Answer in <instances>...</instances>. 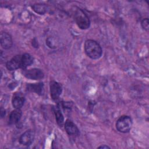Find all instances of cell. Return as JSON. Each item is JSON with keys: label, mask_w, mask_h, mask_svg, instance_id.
I'll return each instance as SVG.
<instances>
[{"label": "cell", "mask_w": 149, "mask_h": 149, "mask_svg": "<svg viewBox=\"0 0 149 149\" xmlns=\"http://www.w3.org/2000/svg\"><path fill=\"white\" fill-rule=\"evenodd\" d=\"M22 73L24 77L31 80H40L42 79L44 74L41 69L38 68H33L30 69H24Z\"/></svg>", "instance_id": "277c9868"}, {"label": "cell", "mask_w": 149, "mask_h": 149, "mask_svg": "<svg viewBox=\"0 0 149 149\" xmlns=\"http://www.w3.org/2000/svg\"><path fill=\"white\" fill-rule=\"evenodd\" d=\"M98 148H110V147L109 146H108L103 145V146H101L98 147Z\"/></svg>", "instance_id": "d6986e66"}, {"label": "cell", "mask_w": 149, "mask_h": 149, "mask_svg": "<svg viewBox=\"0 0 149 149\" xmlns=\"http://www.w3.org/2000/svg\"><path fill=\"white\" fill-rule=\"evenodd\" d=\"M32 45L33 46H34V47L37 48L38 47V42H37V40L36 38H34L32 41Z\"/></svg>", "instance_id": "e0dca14e"}, {"label": "cell", "mask_w": 149, "mask_h": 149, "mask_svg": "<svg viewBox=\"0 0 149 149\" xmlns=\"http://www.w3.org/2000/svg\"><path fill=\"white\" fill-rule=\"evenodd\" d=\"M21 55H16L8 61L6 63V67L9 70H15L21 67Z\"/></svg>", "instance_id": "ba28073f"}, {"label": "cell", "mask_w": 149, "mask_h": 149, "mask_svg": "<svg viewBox=\"0 0 149 149\" xmlns=\"http://www.w3.org/2000/svg\"><path fill=\"white\" fill-rule=\"evenodd\" d=\"M141 27L143 29H144L146 31H148L149 29V21L148 18H144L142 20L141 22Z\"/></svg>", "instance_id": "2e32d148"}, {"label": "cell", "mask_w": 149, "mask_h": 149, "mask_svg": "<svg viewBox=\"0 0 149 149\" xmlns=\"http://www.w3.org/2000/svg\"><path fill=\"white\" fill-rule=\"evenodd\" d=\"M33 63V58L30 54L28 53H25L22 55L20 68L22 70L26 69L28 66H30Z\"/></svg>", "instance_id": "5bb4252c"}, {"label": "cell", "mask_w": 149, "mask_h": 149, "mask_svg": "<svg viewBox=\"0 0 149 149\" xmlns=\"http://www.w3.org/2000/svg\"><path fill=\"white\" fill-rule=\"evenodd\" d=\"M52 109H53V111L55 116V119L58 125L60 127H62L64 125V117L61 112L59 105L58 104V105L54 107Z\"/></svg>", "instance_id": "4fadbf2b"}, {"label": "cell", "mask_w": 149, "mask_h": 149, "mask_svg": "<svg viewBox=\"0 0 149 149\" xmlns=\"http://www.w3.org/2000/svg\"><path fill=\"white\" fill-rule=\"evenodd\" d=\"M64 126L66 133L70 136H77L80 133L77 126L70 119H66L64 123Z\"/></svg>", "instance_id": "9c48e42d"}, {"label": "cell", "mask_w": 149, "mask_h": 149, "mask_svg": "<svg viewBox=\"0 0 149 149\" xmlns=\"http://www.w3.org/2000/svg\"><path fill=\"white\" fill-rule=\"evenodd\" d=\"M49 89L52 99L54 101H56L62 91V84L55 80H51L49 82Z\"/></svg>", "instance_id": "5b68a950"}, {"label": "cell", "mask_w": 149, "mask_h": 149, "mask_svg": "<svg viewBox=\"0 0 149 149\" xmlns=\"http://www.w3.org/2000/svg\"><path fill=\"white\" fill-rule=\"evenodd\" d=\"M26 90L36 93L38 95H42L44 93V84L42 82L38 83H29L26 85Z\"/></svg>", "instance_id": "7c38bea8"}, {"label": "cell", "mask_w": 149, "mask_h": 149, "mask_svg": "<svg viewBox=\"0 0 149 149\" xmlns=\"http://www.w3.org/2000/svg\"><path fill=\"white\" fill-rule=\"evenodd\" d=\"M84 48L86 54L92 59H98L102 55V48L95 40L90 39L86 40Z\"/></svg>", "instance_id": "7a4b0ae2"}, {"label": "cell", "mask_w": 149, "mask_h": 149, "mask_svg": "<svg viewBox=\"0 0 149 149\" xmlns=\"http://www.w3.org/2000/svg\"><path fill=\"white\" fill-rule=\"evenodd\" d=\"M132 124V119L129 116L122 115L117 120L116 128L119 132L126 133L130 130Z\"/></svg>", "instance_id": "3957f363"}, {"label": "cell", "mask_w": 149, "mask_h": 149, "mask_svg": "<svg viewBox=\"0 0 149 149\" xmlns=\"http://www.w3.org/2000/svg\"><path fill=\"white\" fill-rule=\"evenodd\" d=\"M22 115V111L20 109H15L13 110L9 116L8 124L13 125L17 123L20 120Z\"/></svg>", "instance_id": "30bf717a"}, {"label": "cell", "mask_w": 149, "mask_h": 149, "mask_svg": "<svg viewBox=\"0 0 149 149\" xmlns=\"http://www.w3.org/2000/svg\"><path fill=\"white\" fill-rule=\"evenodd\" d=\"M35 137L33 130H28L24 132L19 137V143L24 146H29L32 144Z\"/></svg>", "instance_id": "8992f818"}, {"label": "cell", "mask_w": 149, "mask_h": 149, "mask_svg": "<svg viewBox=\"0 0 149 149\" xmlns=\"http://www.w3.org/2000/svg\"><path fill=\"white\" fill-rule=\"evenodd\" d=\"M5 110L4 109H3V108L2 107L1 109V118H2L3 116H5Z\"/></svg>", "instance_id": "ac0fdd59"}, {"label": "cell", "mask_w": 149, "mask_h": 149, "mask_svg": "<svg viewBox=\"0 0 149 149\" xmlns=\"http://www.w3.org/2000/svg\"><path fill=\"white\" fill-rule=\"evenodd\" d=\"M70 15L80 29L86 30L90 27L89 17L80 8L76 6H73L70 9Z\"/></svg>", "instance_id": "6da1fadb"}, {"label": "cell", "mask_w": 149, "mask_h": 149, "mask_svg": "<svg viewBox=\"0 0 149 149\" xmlns=\"http://www.w3.org/2000/svg\"><path fill=\"white\" fill-rule=\"evenodd\" d=\"M32 9L37 13L40 15H44L47 12V7L44 4L36 3L32 6Z\"/></svg>", "instance_id": "9a60e30c"}, {"label": "cell", "mask_w": 149, "mask_h": 149, "mask_svg": "<svg viewBox=\"0 0 149 149\" xmlns=\"http://www.w3.org/2000/svg\"><path fill=\"white\" fill-rule=\"evenodd\" d=\"M25 102V98L21 93H15L12 99V104L15 109H21Z\"/></svg>", "instance_id": "8fae6325"}, {"label": "cell", "mask_w": 149, "mask_h": 149, "mask_svg": "<svg viewBox=\"0 0 149 149\" xmlns=\"http://www.w3.org/2000/svg\"><path fill=\"white\" fill-rule=\"evenodd\" d=\"M0 43L1 47L5 49H10L13 44L12 38L11 36L5 31L1 33L0 36Z\"/></svg>", "instance_id": "52a82bcc"}]
</instances>
